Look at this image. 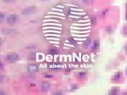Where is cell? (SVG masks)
<instances>
[{"mask_svg": "<svg viewBox=\"0 0 127 95\" xmlns=\"http://www.w3.org/2000/svg\"><path fill=\"white\" fill-rule=\"evenodd\" d=\"M49 53L52 55L57 54V51L56 49H51V50H49Z\"/></svg>", "mask_w": 127, "mask_h": 95, "instance_id": "obj_6", "label": "cell"}, {"mask_svg": "<svg viewBox=\"0 0 127 95\" xmlns=\"http://www.w3.org/2000/svg\"><path fill=\"white\" fill-rule=\"evenodd\" d=\"M35 11H36V8L35 7L31 6L23 9L22 12L23 15L29 16V15H32V14H34L35 12Z\"/></svg>", "mask_w": 127, "mask_h": 95, "instance_id": "obj_1", "label": "cell"}, {"mask_svg": "<svg viewBox=\"0 0 127 95\" xmlns=\"http://www.w3.org/2000/svg\"><path fill=\"white\" fill-rule=\"evenodd\" d=\"M68 41H69V42H70V43H71V44L74 45H76V41H75L73 38H69L68 39Z\"/></svg>", "mask_w": 127, "mask_h": 95, "instance_id": "obj_7", "label": "cell"}, {"mask_svg": "<svg viewBox=\"0 0 127 95\" xmlns=\"http://www.w3.org/2000/svg\"><path fill=\"white\" fill-rule=\"evenodd\" d=\"M5 58L7 61L10 62H15L18 61L19 59V56L16 54H10L7 55Z\"/></svg>", "mask_w": 127, "mask_h": 95, "instance_id": "obj_2", "label": "cell"}, {"mask_svg": "<svg viewBox=\"0 0 127 95\" xmlns=\"http://www.w3.org/2000/svg\"><path fill=\"white\" fill-rule=\"evenodd\" d=\"M50 84L48 82H43V83L41 84V89H42V91H47L50 90Z\"/></svg>", "mask_w": 127, "mask_h": 95, "instance_id": "obj_5", "label": "cell"}, {"mask_svg": "<svg viewBox=\"0 0 127 95\" xmlns=\"http://www.w3.org/2000/svg\"><path fill=\"white\" fill-rule=\"evenodd\" d=\"M54 94H56V95H59V94L61 95V94H63V93L62 92H56V93H54Z\"/></svg>", "mask_w": 127, "mask_h": 95, "instance_id": "obj_11", "label": "cell"}, {"mask_svg": "<svg viewBox=\"0 0 127 95\" xmlns=\"http://www.w3.org/2000/svg\"><path fill=\"white\" fill-rule=\"evenodd\" d=\"M3 64H1V68H3Z\"/></svg>", "mask_w": 127, "mask_h": 95, "instance_id": "obj_12", "label": "cell"}, {"mask_svg": "<svg viewBox=\"0 0 127 95\" xmlns=\"http://www.w3.org/2000/svg\"><path fill=\"white\" fill-rule=\"evenodd\" d=\"M11 1L13 0H2V1L4 2V3H10Z\"/></svg>", "mask_w": 127, "mask_h": 95, "instance_id": "obj_8", "label": "cell"}, {"mask_svg": "<svg viewBox=\"0 0 127 95\" xmlns=\"http://www.w3.org/2000/svg\"><path fill=\"white\" fill-rule=\"evenodd\" d=\"M27 70L30 73H35L38 70V67L37 65L32 64H30L27 66Z\"/></svg>", "mask_w": 127, "mask_h": 95, "instance_id": "obj_4", "label": "cell"}, {"mask_svg": "<svg viewBox=\"0 0 127 95\" xmlns=\"http://www.w3.org/2000/svg\"><path fill=\"white\" fill-rule=\"evenodd\" d=\"M42 1H48V0H42Z\"/></svg>", "mask_w": 127, "mask_h": 95, "instance_id": "obj_13", "label": "cell"}, {"mask_svg": "<svg viewBox=\"0 0 127 95\" xmlns=\"http://www.w3.org/2000/svg\"><path fill=\"white\" fill-rule=\"evenodd\" d=\"M85 75V73H79V75L81 77H83V75Z\"/></svg>", "mask_w": 127, "mask_h": 95, "instance_id": "obj_10", "label": "cell"}, {"mask_svg": "<svg viewBox=\"0 0 127 95\" xmlns=\"http://www.w3.org/2000/svg\"><path fill=\"white\" fill-rule=\"evenodd\" d=\"M3 19H4V17H3V14L1 13V20H3Z\"/></svg>", "mask_w": 127, "mask_h": 95, "instance_id": "obj_9", "label": "cell"}, {"mask_svg": "<svg viewBox=\"0 0 127 95\" xmlns=\"http://www.w3.org/2000/svg\"><path fill=\"white\" fill-rule=\"evenodd\" d=\"M18 17L15 14L10 15V16H9L7 19V22L10 25H13L15 24L18 21Z\"/></svg>", "mask_w": 127, "mask_h": 95, "instance_id": "obj_3", "label": "cell"}]
</instances>
